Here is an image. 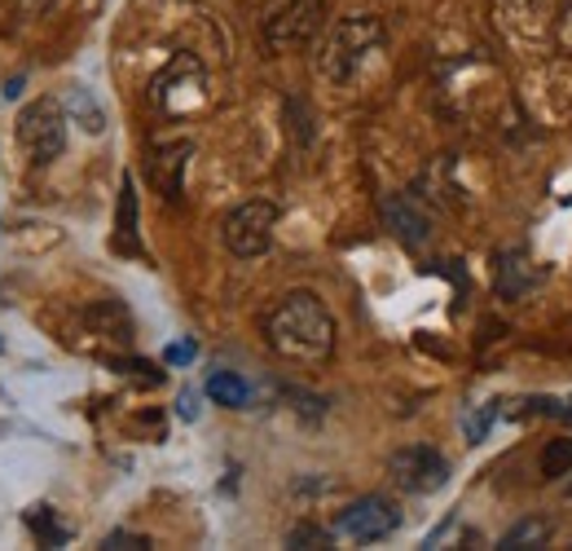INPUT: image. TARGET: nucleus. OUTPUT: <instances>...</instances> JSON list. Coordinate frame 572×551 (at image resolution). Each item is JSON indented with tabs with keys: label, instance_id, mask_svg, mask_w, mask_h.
<instances>
[{
	"label": "nucleus",
	"instance_id": "1",
	"mask_svg": "<svg viewBox=\"0 0 572 551\" xmlns=\"http://www.w3.org/2000/svg\"><path fill=\"white\" fill-rule=\"evenodd\" d=\"M265 345L299 367H317L335 353V318L313 292H290L265 314Z\"/></svg>",
	"mask_w": 572,
	"mask_h": 551
},
{
	"label": "nucleus",
	"instance_id": "11",
	"mask_svg": "<svg viewBox=\"0 0 572 551\" xmlns=\"http://www.w3.org/2000/svg\"><path fill=\"white\" fill-rule=\"evenodd\" d=\"M115 252H119V256H141V234H137V181H133V177H124V186H119Z\"/></svg>",
	"mask_w": 572,
	"mask_h": 551
},
{
	"label": "nucleus",
	"instance_id": "4",
	"mask_svg": "<svg viewBox=\"0 0 572 551\" xmlns=\"http://www.w3.org/2000/svg\"><path fill=\"white\" fill-rule=\"evenodd\" d=\"M326 27V4L321 0H269L261 13V31L269 49H299Z\"/></svg>",
	"mask_w": 572,
	"mask_h": 551
},
{
	"label": "nucleus",
	"instance_id": "24",
	"mask_svg": "<svg viewBox=\"0 0 572 551\" xmlns=\"http://www.w3.org/2000/svg\"><path fill=\"white\" fill-rule=\"evenodd\" d=\"M18 93H22V80H9V84H4V97H9V102H13V97H18Z\"/></svg>",
	"mask_w": 572,
	"mask_h": 551
},
{
	"label": "nucleus",
	"instance_id": "2",
	"mask_svg": "<svg viewBox=\"0 0 572 551\" xmlns=\"http://www.w3.org/2000/svg\"><path fill=\"white\" fill-rule=\"evenodd\" d=\"M383 44V22L374 13H348L330 27L326 49H321V75L348 80L374 49Z\"/></svg>",
	"mask_w": 572,
	"mask_h": 551
},
{
	"label": "nucleus",
	"instance_id": "20",
	"mask_svg": "<svg viewBox=\"0 0 572 551\" xmlns=\"http://www.w3.org/2000/svg\"><path fill=\"white\" fill-rule=\"evenodd\" d=\"M102 548H106V551H119V548L146 551V548H150V539H146V534H128V530H115V534H106V539H102Z\"/></svg>",
	"mask_w": 572,
	"mask_h": 551
},
{
	"label": "nucleus",
	"instance_id": "21",
	"mask_svg": "<svg viewBox=\"0 0 572 551\" xmlns=\"http://www.w3.org/2000/svg\"><path fill=\"white\" fill-rule=\"evenodd\" d=\"M194 358H199V345H194V340H181V345H172V349L163 353L168 367H186V362H194Z\"/></svg>",
	"mask_w": 572,
	"mask_h": 551
},
{
	"label": "nucleus",
	"instance_id": "14",
	"mask_svg": "<svg viewBox=\"0 0 572 551\" xmlns=\"http://www.w3.org/2000/svg\"><path fill=\"white\" fill-rule=\"evenodd\" d=\"M66 110H71V119H75L80 128H88L93 137H102V133H106V110L97 106L93 88H84V84H71V93H66Z\"/></svg>",
	"mask_w": 572,
	"mask_h": 551
},
{
	"label": "nucleus",
	"instance_id": "15",
	"mask_svg": "<svg viewBox=\"0 0 572 551\" xmlns=\"http://www.w3.org/2000/svg\"><path fill=\"white\" fill-rule=\"evenodd\" d=\"M27 530H31V539L35 543H44V548H66L71 543V530L53 517V508H27Z\"/></svg>",
	"mask_w": 572,
	"mask_h": 551
},
{
	"label": "nucleus",
	"instance_id": "5",
	"mask_svg": "<svg viewBox=\"0 0 572 551\" xmlns=\"http://www.w3.org/2000/svg\"><path fill=\"white\" fill-rule=\"evenodd\" d=\"M155 106L168 110V115H190L208 102V75H203V62L194 53H177L172 66L155 80Z\"/></svg>",
	"mask_w": 572,
	"mask_h": 551
},
{
	"label": "nucleus",
	"instance_id": "19",
	"mask_svg": "<svg viewBox=\"0 0 572 551\" xmlns=\"http://www.w3.org/2000/svg\"><path fill=\"white\" fill-rule=\"evenodd\" d=\"M110 367L124 371V375H137L141 384H163V371H155V367L141 362V358H110Z\"/></svg>",
	"mask_w": 572,
	"mask_h": 551
},
{
	"label": "nucleus",
	"instance_id": "9",
	"mask_svg": "<svg viewBox=\"0 0 572 551\" xmlns=\"http://www.w3.org/2000/svg\"><path fill=\"white\" fill-rule=\"evenodd\" d=\"M383 221H388V230H392L401 243H410V247H423V243L432 239V221H427V212H423L410 194H388V199H383Z\"/></svg>",
	"mask_w": 572,
	"mask_h": 551
},
{
	"label": "nucleus",
	"instance_id": "18",
	"mask_svg": "<svg viewBox=\"0 0 572 551\" xmlns=\"http://www.w3.org/2000/svg\"><path fill=\"white\" fill-rule=\"evenodd\" d=\"M330 543H335V534L321 530V526H308V521L286 534V548H330Z\"/></svg>",
	"mask_w": 572,
	"mask_h": 551
},
{
	"label": "nucleus",
	"instance_id": "17",
	"mask_svg": "<svg viewBox=\"0 0 572 551\" xmlns=\"http://www.w3.org/2000/svg\"><path fill=\"white\" fill-rule=\"evenodd\" d=\"M494 415H498V406H494V402H485V406H476V411L463 420V433H467V442H472V446L489 437V428H494Z\"/></svg>",
	"mask_w": 572,
	"mask_h": 551
},
{
	"label": "nucleus",
	"instance_id": "6",
	"mask_svg": "<svg viewBox=\"0 0 572 551\" xmlns=\"http://www.w3.org/2000/svg\"><path fill=\"white\" fill-rule=\"evenodd\" d=\"M18 141L35 163H49L62 155L66 146V110L53 97H35L31 106H22L18 115Z\"/></svg>",
	"mask_w": 572,
	"mask_h": 551
},
{
	"label": "nucleus",
	"instance_id": "8",
	"mask_svg": "<svg viewBox=\"0 0 572 551\" xmlns=\"http://www.w3.org/2000/svg\"><path fill=\"white\" fill-rule=\"evenodd\" d=\"M388 473L410 495H436L449 481V459L436 446H405L388 459Z\"/></svg>",
	"mask_w": 572,
	"mask_h": 551
},
{
	"label": "nucleus",
	"instance_id": "13",
	"mask_svg": "<svg viewBox=\"0 0 572 551\" xmlns=\"http://www.w3.org/2000/svg\"><path fill=\"white\" fill-rule=\"evenodd\" d=\"M551 534H555V521H551V517H525L520 526H511V530L498 539V548L502 551L547 548V543H551Z\"/></svg>",
	"mask_w": 572,
	"mask_h": 551
},
{
	"label": "nucleus",
	"instance_id": "7",
	"mask_svg": "<svg viewBox=\"0 0 572 551\" xmlns=\"http://www.w3.org/2000/svg\"><path fill=\"white\" fill-rule=\"evenodd\" d=\"M401 530V508L388 495H366L352 499L339 517H335V534L352 539V543H383Z\"/></svg>",
	"mask_w": 572,
	"mask_h": 551
},
{
	"label": "nucleus",
	"instance_id": "22",
	"mask_svg": "<svg viewBox=\"0 0 572 551\" xmlns=\"http://www.w3.org/2000/svg\"><path fill=\"white\" fill-rule=\"evenodd\" d=\"M177 415H181V420H199V393H194V389H186V393L177 398Z\"/></svg>",
	"mask_w": 572,
	"mask_h": 551
},
{
	"label": "nucleus",
	"instance_id": "25",
	"mask_svg": "<svg viewBox=\"0 0 572 551\" xmlns=\"http://www.w3.org/2000/svg\"><path fill=\"white\" fill-rule=\"evenodd\" d=\"M560 420H564V424H572V398H569V402H560Z\"/></svg>",
	"mask_w": 572,
	"mask_h": 551
},
{
	"label": "nucleus",
	"instance_id": "26",
	"mask_svg": "<svg viewBox=\"0 0 572 551\" xmlns=\"http://www.w3.org/2000/svg\"><path fill=\"white\" fill-rule=\"evenodd\" d=\"M0 349H4V345H0Z\"/></svg>",
	"mask_w": 572,
	"mask_h": 551
},
{
	"label": "nucleus",
	"instance_id": "23",
	"mask_svg": "<svg viewBox=\"0 0 572 551\" xmlns=\"http://www.w3.org/2000/svg\"><path fill=\"white\" fill-rule=\"evenodd\" d=\"M13 4H18V9H22V13H40V9H44V4H49V0H13Z\"/></svg>",
	"mask_w": 572,
	"mask_h": 551
},
{
	"label": "nucleus",
	"instance_id": "3",
	"mask_svg": "<svg viewBox=\"0 0 572 551\" xmlns=\"http://www.w3.org/2000/svg\"><path fill=\"white\" fill-rule=\"evenodd\" d=\"M278 225V203L274 199H247L221 221V239L239 261H256L269 252Z\"/></svg>",
	"mask_w": 572,
	"mask_h": 551
},
{
	"label": "nucleus",
	"instance_id": "12",
	"mask_svg": "<svg viewBox=\"0 0 572 551\" xmlns=\"http://www.w3.org/2000/svg\"><path fill=\"white\" fill-rule=\"evenodd\" d=\"M203 393L216 402V406H230V411H243L252 402V384L239 375V371H212Z\"/></svg>",
	"mask_w": 572,
	"mask_h": 551
},
{
	"label": "nucleus",
	"instance_id": "16",
	"mask_svg": "<svg viewBox=\"0 0 572 551\" xmlns=\"http://www.w3.org/2000/svg\"><path fill=\"white\" fill-rule=\"evenodd\" d=\"M538 464H542V477H551V481H555V477H569L572 473V437H555V442H547Z\"/></svg>",
	"mask_w": 572,
	"mask_h": 551
},
{
	"label": "nucleus",
	"instance_id": "10",
	"mask_svg": "<svg viewBox=\"0 0 572 551\" xmlns=\"http://www.w3.org/2000/svg\"><path fill=\"white\" fill-rule=\"evenodd\" d=\"M190 155H194V146L190 141H172V146H159L150 159H146V168H150V181L159 186V194L163 199H181V177H186V163H190Z\"/></svg>",
	"mask_w": 572,
	"mask_h": 551
}]
</instances>
